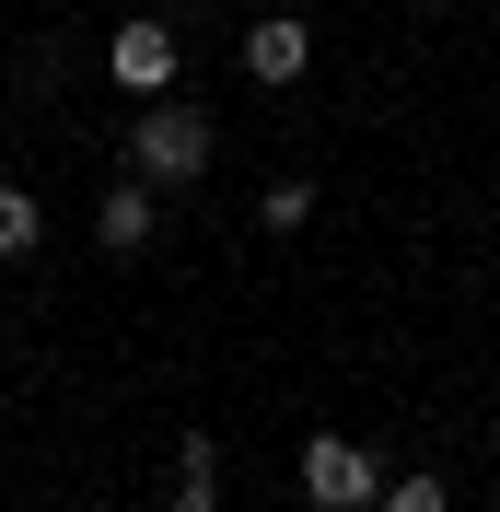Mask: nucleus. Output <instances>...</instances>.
<instances>
[{"mask_svg": "<svg viewBox=\"0 0 500 512\" xmlns=\"http://www.w3.org/2000/svg\"><path fill=\"white\" fill-rule=\"evenodd\" d=\"M210 152H221V128L198 117V105H175V94H163L152 117H128V175H152V187H187V175H210Z\"/></svg>", "mask_w": 500, "mask_h": 512, "instance_id": "obj_1", "label": "nucleus"}, {"mask_svg": "<svg viewBox=\"0 0 500 512\" xmlns=\"http://www.w3.org/2000/svg\"><path fill=\"white\" fill-rule=\"evenodd\" d=\"M373 512H454V489H442V478H384Z\"/></svg>", "mask_w": 500, "mask_h": 512, "instance_id": "obj_8", "label": "nucleus"}, {"mask_svg": "<svg viewBox=\"0 0 500 512\" xmlns=\"http://www.w3.org/2000/svg\"><path fill=\"white\" fill-rule=\"evenodd\" d=\"M303 501L314 512H373L384 501V466L349 443V431H314V443H303Z\"/></svg>", "mask_w": 500, "mask_h": 512, "instance_id": "obj_2", "label": "nucleus"}, {"mask_svg": "<svg viewBox=\"0 0 500 512\" xmlns=\"http://www.w3.org/2000/svg\"><path fill=\"white\" fill-rule=\"evenodd\" d=\"M245 70L268 82V94L303 82V70H314V24H303V12H256V24H245Z\"/></svg>", "mask_w": 500, "mask_h": 512, "instance_id": "obj_4", "label": "nucleus"}, {"mask_svg": "<svg viewBox=\"0 0 500 512\" xmlns=\"http://www.w3.org/2000/svg\"><path fill=\"white\" fill-rule=\"evenodd\" d=\"M35 245H47V210L24 187H0V256H35Z\"/></svg>", "mask_w": 500, "mask_h": 512, "instance_id": "obj_6", "label": "nucleus"}, {"mask_svg": "<svg viewBox=\"0 0 500 512\" xmlns=\"http://www.w3.org/2000/svg\"><path fill=\"white\" fill-rule=\"evenodd\" d=\"M407 12H454V0H407Z\"/></svg>", "mask_w": 500, "mask_h": 512, "instance_id": "obj_9", "label": "nucleus"}, {"mask_svg": "<svg viewBox=\"0 0 500 512\" xmlns=\"http://www.w3.org/2000/svg\"><path fill=\"white\" fill-rule=\"evenodd\" d=\"M105 70H117V94L163 105L175 70H187V47H175V24H117V35H105Z\"/></svg>", "mask_w": 500, "mask_h": 512, "instance_id": "obj_3", "label": "nucleus"}, {"mask_svg": "<svg viewBox=\"0 0 500 512\" xmlns=\"http://www.w3.org/2000/svg\"><path fill=\"white\" fill-rule=\"evenodd\" d=\"M256 222H268V233H303V222H314V187H303V175H280V187L256 198Z\"/></svg>", "mask_w": 500, "mask_h": 512, "instance_id": "obj_7", "label": "nucleus"}, {"mask_svg": "<svg viewBox=\"0 0 500 512\" xmlns=\"http://www.w3.org/2000/svg\"><path fill=\"white\" fill-rule=\"evenodd\" d=\"M152 222H163V210H152V175H128V187H105L94 245H105V256H140V245H152Z\"/></svg>", "mask_w": 500, "mask_h": 512, "instance_id": "obj_5", "label": "nucleus"}]
</instances>
